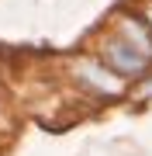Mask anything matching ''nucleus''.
<instances>
[{
  "instance_id": "nucleus-1",
  "label": "nucleus",
  "mask_w": 152,
  "mask_h": 156,
  "mask_svg": "<svg viewBox=\"0 0 152 156\" xmlns=\"http://www.w3.org/2000/svg\"><path fill=\"white\" fill-rule=\"evenodd\" d=\"M107 62L118 73H142L152 62V38L142 31V24L124 21L121 31L107 42Z\"/></svg>"
},
{
  "instance_id": "nucleus-2",
  "label": "nucleus",
  "mask_w": 152,
  "mask_h": 156,
  "mask_svg": "<svg viewBox=\"0 0 152 156\" xmlns=\"http://www.w3.org/2000/svg\"><path fill=\"white\" fill-rule=\"evenodd\" d=\"M79 76H86L97 90H104V94H118V90H121V83L111 76V73H104L97 62H79Z\"/></svg>"
}]
</instances>
